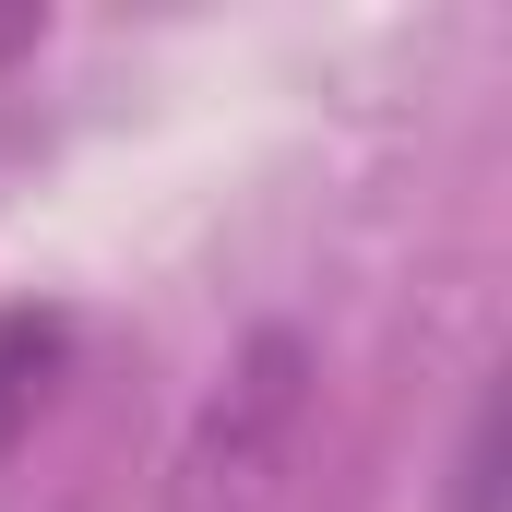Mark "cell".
<instances>
[{"mask_svg": "<svg viewBox=\"0 0 512 512\" xmlns=\"http://www.w3.org/2000/svg\"><path fill=\"white\" fill-rule=\"evenodd\" d=\"M298 417H310V346L251 334L239 370L203 393V417L179 441V512H262L286 453H298Z\"/></svg>", "mask_w": 512, "mask_h": 512, "instance_id": "1", "label": "cell"}, {"mask_svg": "<svg viewBox=\"0 0 512 512\" xmlns=\"http://www.w3.org/2000/svg\"><path fill=\"white\" fill-rule=\"evenodd\" d=\"M48 370H60V322H48V310H0V453L36 429Z\"/></svg>", "mask_w": 512, "mask_h": 512, "instance_id": "2", "label": "cell"}]
</instances>
